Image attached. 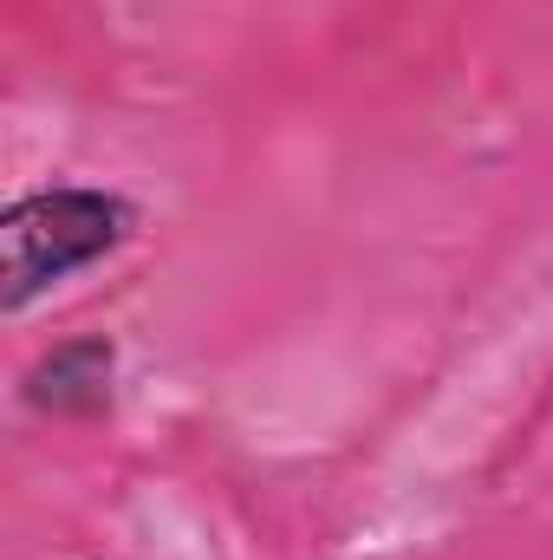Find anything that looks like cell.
<instances>
[{
    "instance_id": "cell-2",
    "label": "cell",
    "mask_w": 553,
    "mask_h": 560,
    "mask_svg": "<svg viewBox=\"0 0 553 560\" xmlns=\"http://www.w3.org/2000/svg\"><path fill=\"white\" fill-rule=\"evenodd\" d=\"M111 385H118V346L105 332H85L39 352L20 378V398L46 418H98L111 405Z\"/></svg>"
},
{
    "instance_id": "cell-1",
    "label": "cell",
    "mask_w": 553,
    "mask_h": 560,
    "mask_svg": "<svg viewBox=\"0 0 553 560\" xmlns=\"http://www.w3.org/2000/svg\"><path fill=\"white\" fill-rule=\"evenodd\" d=\"M138 235V202L105 183H52L13 196L0 222V313H26L39 293L98 268Z\"/></svg>"
}]
</instances>
